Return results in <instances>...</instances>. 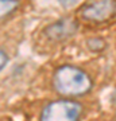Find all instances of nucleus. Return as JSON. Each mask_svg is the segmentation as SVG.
<instances>
[{
  "label": "nucleus",
  "instance_id": "obj_1",
  "mask_svg": "<svg viewBox=\"0 0 116 121\" xmlns=\"http://www.w3.org/2000/svg\"><path fill=\"white\" fill-rule=\"evenodd\" d=\"M53 85L65 97H78L92 90L93 81L85 70L73 65H62L54 71Z\"/></svg>",
  "mask_w": 116,
  "mask_h": 121
},
{
  "label": "nucleus",
  "instance_id": "obj_2",
  "mask_svg": "<svg viewBox=\"0 0 116 121\" xmlns=\"http://www.w3.org/2000/svg\"><path fill=\"white\" fill-rule=\"evenodd\" d=\"M82 105L74 99H57L47 104L41 113L39 121H80Z\"/></svg>",
  "mask_w": 116,
  "mask_h": 121
},
{
  "label": "nucleus",
  "instance_id": "obj_3",
  "mask_svg": "<svg viewBox=\"0 0 116 121\" xmlns=\"http://www.w3.org/2000/svg\"><path fill=\"white\" fill-rule=\"evenodd\" d=\"M80 15L82 19L93 23H104L111 20L116 15V1L103 0L85 3L80 8Z\"/></svg>",
  "mask_w": 116,
  "mask_h": 121
},
{
  "label": "nucleus",
  "instance_id": "obj_4",
  "mask_svg": "<svg viewBox=\"0 0 116 121\" xmlns=\"http://www.w3.org/2000/svg\"><path fill=\"white\" fill-rule=\"evenodd\" d=\"M78 31V22L73 17H62L60 20L49 24L45 28V34L51 40H65L72 38Z\"/></svg>",
  "mask_w": 116,
  "mask_h": 121
},
{
  "label": "nucleus",
  "instance_id": "obj_5",
  "mask_svg": "<svg viewBox=\"0 0 116 121\" xmlns=\"http://www.w3.org/2000/svg\"><path fill=\"white\" fill-rule=\"evenodd\" d=\"M18 4H19L18 1H12V0H0V17L12 12L18 7Z\"/></svg>",
  "mask_w": 116,
  "mask_h": 121
},
{
  "label": "nucleus",
  "instance_id": "obj_6",
  "mask_svg": "<svg viewBox=\"0 0 116 121\" xmlns=\"http://www.w3.org/2000/svg\"><path fill=\"white\" fill-rule=\"evenodd\" d=\"M86 44H88L89 50H92V51H96V52L103 51L104 48L107 47L105 40H104V39H101V38H90V39H88Z\"/></svg>",
  "mask_w": 116,
  "mask_h": 121
},
{
  "label": "nucleus",
  "instance_id": "obj_7",
  "mask_svg": "<svg viewBox=\"0 0 116 121\" xmlns=\"http://www.w3.org/2000/svg\"><path fill=\"white\" fill-rule=\"evenodd\" d=\"M5 63H7V55H5L4 51H1V50H0V70L4 67Z\"/></svg>",
  "mask_w": 116,
  "mask_h": 121
},
{
  "label": "nucleus",
  "instance_id": "obj_8",
  "mask_svg": "<svg viewBox=\"0 0 116 121\" xmlns=\"http://www.w3.org/2000/svg\"><path fill=\"white\" fill-rule=\"evenodd\" d=\"M115 98H116V93H115Z\"/></svg>",
  "mask_w": 116,
  "mask_h": 121
}]
</instances>
